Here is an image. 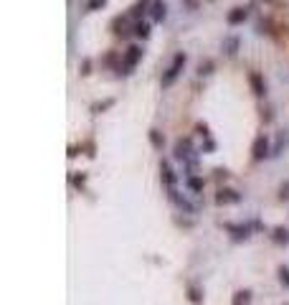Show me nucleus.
Instances as JSON below:
<instances>
[{
	"instance_id": "14",
	"label": "nucleus",
	"mask_w": 289,
	"mask_h": 305,
	"mask_svg": "<svg viewBox=\"0 0 289 305\" xmlns=\"http://www.w3.org/2000/svg\"><path fill=\"white\" fill-rule=\"evenodd\" d=\"M185 188L190 191V193H203V188H206V181H203V176H185Z\"/></svg>"
},
{
	"instance_id": "30",
	"label": "nucleus",
	"mask_w": 289,
	"mask_h": 305,
	"mask_svg": "<svg viewBox=\"0 0 289 305\" xmlns=\"http://www.w3.org/2000/svg\"><path fill=\"white\" fill-rule=\"evenodd\" d=\"M261 120H264L266 125L274 120V110H272V107H261Z\"/></svg>"
},
{
	"instance_id": "8",
	"label": "nucleus",
	"mask_w": 289,
	"mask_h": 305,
	"mask_svg": "<svg viewBox=\"0 0 289 305\" xmlns=\"http://www.w3.org/2000/svg\"><path fill=\"white\" fill-rule=\"evenodd\" d=\"M160 181H163V186L168 191L175 188V183H177V173H175V168L168 160H160Z\"/></svg>"
},
{
	"instance_id": "33",
	"label": "nucleus",
	"mask_w": 289,
	"mask_h": 305,
	"mask_svg": "<svg viewBox=\"0 0 289 305\" xmlns=\"http://www.w3.org/2000/svg\"><path fill=\"white\" fill-rule=\"evenodd\" d=\"M213 173H216V181H226L229 178V170L226 168H216Z\"/></svg>"
},
{
	"instance_id": "22",
	"label": "nucleus",
	"mask_w": 289,
	"mask_h": 305,
	"mask_svg": "<svg viewBox=\"0 0 289 305\" xmlns=\"http://www.w3.org/2000/svg\"><path fill=\"white\" fill-rule=\"evenodd\" d=\"M213 69H216V64H213L211 59H206V61L198 64V76H211V74H213Z\"/></svg>"
},
{
	"instance_id": "31",
	"label": "nucleus",
	"mask_w": 289,
	"mask_h": 305,
	"mask_svg": "<svg viewBox=\"0 0 289 305\" xmlns=\"http://www.w3.org/2000/svg\"><path fill=\"white\" fill-rule=\"evenodd\" d=\"M79 72H81V76H86V74H92V61H89V59H84V61L79 64Z\"/></svg>"
},
{
	"instance_id": "1",
	"label": "nucleus",
	"mask_w": 289,
	"mask_h": 305,
	"mask_svg": "<svg viewBox=\"0 0 289 305\" xmlns=\"http://www.w3.org/2000/svg\"><path fill=\"white\" fill-rule=\"evenodd\" d=\"M145 56V49L140 46V43H132V46H127L122 51V61H119V67H117V76H129L132 69L137 67V64L142 61Z\"/></svg>"
},
{
	"instance_id": "28",
	"label": "nucleus",
	"mask_w": 289,
	"mask_h": 305,
	"mask_svg": "<svg viewBox=\"0 0 289 305\" xmlns=\"http://www.w3.org/2000/svg\"><path fill=\"white\" fill-rule=\"evenodd\" d=\"M104 5H107V0H89V3H86V10L94 13V10H102Z\"/></svg>"
},
{
	"instance_id": "25",
	"label": "nucleus",
	"mask_w": 289,
	"mask_h": 305,
	"mask_svg": "<svg viewBox=\"0 0 289 305\" xmlns=\"http://www.w3.org/2000/svg\"><path fill=\"white\" fill-rule=\"evenodd\" d=\"M256 31H259V33H269V36H272V33H274V31H272V20H269V18H261L259 23H256Z\"/></svg>"
},
{
	"instance_id": "12",
	"label": "nucleus",
	"mask_w": 289,
	"mask_h": 305,
	"mask_svg": "<svg viewBox=\"0 0 289 305\" xmlns=\"http://www.w3.org/2000/svg\"><path fill=\"white\" fill-rule=\"evenodd\" d=\"M246 18H249V8L238 5V8H231V10H229V15H226V23H229V26H241Z\"/></svg>"
},
{
	"instance_id": "18",
	"label": "nucleus",
	"mask_w": 289,
	"mask_h": 305,
	"mask_svg": "<svg viewBox=\"0 0 289 305\" xmlns=\"http://www.w3.org/2000/svg\"><path fill=\"white\" fill-rule=\"evenodd\" d=\"M150 23H147V20H135V36L140 38V41H147L150 38Z\"/></svg>"
},
{
	"instance_id": "27",
	"label": "nucleus",
	"mask_w": 289,
	"mask_h": 305,
	"mask_svg": "<svg viewBox=\"0 0 289 305\" xmlns=\"http://www.w3.org/2000/svg\"><path fill=\"white\" fill-rule=\"evenodd\" d=\"M277 275H279L282 288H287V290H289V267H279V270H277Z\"/></svg>"
},
{
	"instance_id": "4",
	"label": "nucleus",
	"mask_w": 289,
	"mask_h": 305,
	"mask_svg": "<svg viewBox=\"0 0 289 305\" xmlns=\"http://www.w3.org/2000/svg\"><path fill=\"white\" fill-rule=\"evenodd\" d=\"M112 33L117 38H127V36H135V20L129 18V13H119L112 20Z\"/></svg>"
},
{
	"instance_id": "23",
	"label": "nucleus",
	"mask_w": 289,
	"mask_h": 305,
	"mask_svg": "<svg viewBox=\"0 0 289 305\" xmlns=\"http://www.w3.org/2000/svg\"><path fill=\"white\" fill-rule=\"evenodd\" d=\"M109 107H115V99H102V102H94L92 104V112L94 115H102L104 110H109Z\"/></svg>"
},
{
	"instance_id": "19",
	"label": "nucleus",
	"mask_w": 289,
	"mask_h": 305,
	"mask_svg": "<svg viewBox=\"0 0 289 305\" xmlns=\"http://www.w3.org/2000/svg\"><path fill=\"white\" fill-rule=\"evenodd\" d=\"M231 305H251V290H238L231 298Z\"/></svg>"
},
{
	"instance_id": "7",
	"label": "nucleus",
	"mask_w": 289,
	"mask_h": 305,
	"mask_svg": "<svg viewBox=\"0 0 289 305\" xmlns=\"http://www.w3.org/2000/svg\"><path fill=\"white\" fill-rule=\"evenodd\" d=\"M238 201H241V193L233 191V188H218V193H216V204L218 206H233Z\"/></svg>"
},
{
	"instance_id": "16",
	"label": "nucleus",
	"mask_w": 289,
	"mask_h": 305,
	"mask_svg": "<svg viewBox=\"0 0 289 305\" xmlns=\"http://www.w3.org/2000/svg\"><path fill=\"white\" fill-rule=\"evenodd\" d=\"M272 242L279 244V247H287L289 244V229L287 227H274L272 229Z\"/></svg>"
},
{
	"instance_id": "9",
	"label": "nucleus",
	"mask_w": 289,
	"mask_h": 305,
	"mask_svg": "<svg viewBox=\"0 0 289 305\" xmlns=\"http://www.w3.org/2000/svg\"><path fill=\"white\" fill-rule=\"evenodd\" d=\"M168 199H170V201L177 206V211H183V214H195V206H193V204L185 199V196L177 193L175 188H170V191H168Z\"/></svg>"
},
{
	"instance_id": "11",
	"label": "nucleus",
	"mask_w": 289,
	"mask_h": 305,
	"mask_svg": "<svg viewBox=\"0 0 289 305\" xmlns=\"http://www.w3.org/2000/svg\"><path fill=\"white\" fill-rule=\"evenodd\" d=\"M150 18L155 20V23H163V20L168 18V3H165V0H152Z\"/></svg>"
},
{
	"instance_id": "17",
	"label": "nucleus",
	"mask_w": 289,
	"mask_h": 305,
	"mask_svg": "<svg viewBox=\"0 0 289 305\" xmlns=\"http://www.w3.org/2000/svg\"><path fill=\"white\" fill-rule=\"evenodd\" d=\"M147 138H150V145H152L155 150H163V148H165V135L160 133L158 127H152L150 133H147Z\"/></svg>"
},
{
	"instance_id": "6",
	"label": "nucleus",
	"mask_w": 289,
	"mask_h": 305,
	"mask_svg": "<svg viewBox=\"0 0 289 305\" xmlns=\"http://www.w3.org/2000/svg\"><path fill=\"white\" fill-rule=\"evenodd\" d=\"M224 229L231 234L233 242H246V239L251 236V227L249 224H231V222H226Z\"/></svg>"
},
{
	"instance_id": "36",
	"label": "nucleus",
	"mask_w": 289,
	"mask_h": 305,
	"mask_svg": "<svg viewBox=\"0 0 289 305\" xmlns=\"http://www.w3.org/2000/svg\"><path fill=\"white\" fill-rule=\"evenodd\" d=\"M79 150H81V145H71V148H69V158H76Z\"/></svg>"
},
{
	"instance_id": "15",
	"label": "nucleus",
	"mask_w": 289,
	"mask_h": 305,
	"mask_svg": "<svg viewBox=\"0 0 289 305\" xmlns=\"http://www.w3.org/2000/svg\"><path fill=\"white\" fill-rule=\"evenodd\" d=\"M238 46H241L238 36H226V38H224V43H221V49H224V54H226V56H236V54H238Z\"/></svg>"
},
{
	"instance_id": "26",
	"label": "nucleus",
	"mask_w": 289,
	"mask_h": 305,
	"mask_svg": "<svg viewBox=\"0 0 289 305\" xmlns=\"http://www.w3.org/2000/svg\"><path fill=\"white\" fill-rule=\"evenodd\" d=\"M282 152H284V133L277 135V143H274V148H272V155H282Z\"/></svg>"
},
{
	"instance_id": "37",
	"label": "nucleus",
	"mask_w": 289,
	"mask_h": 305,
	"mask_svg": "<svg viewBox=\"0 0 289 305\" xmlns=\"http://www.w3.org/2000/svg\"><path fill=\"white\" fill-rule=\"evenodd\" d=\"M185 5H188V10H195L198 8V0H185Z\"/></svg>"
},
{
	"instance_id": "21",
	"label": "nucleus",
	"mask_w": 289,
	"mask_h": 305,
	"mask_svg": "<svg viewBox=\"0 0 289 305\" xmlns=\"http://www.w3.org/2000/svg\"><path fill=\"white\" fill-rule=\"evenodd\" d=\"M117 61H122V59L117 56V51H107V54H104V59H102V67H107V69H112V67H115V69H117V67H119Z\"/></svg>"
},
{
	"instance_id": "38",
	"label": "nucleus",
	"mask_w": 289,
	"mask_h": 305,
	"mask_svg": "<svg viewBox=\"0 0 289 305\" xmlns=\"http://www.w3.org/2000/svg\"><path fill=\"white\" fill-rule=\"evenodd\" d=\"M266 3H269V0H266Z\"/></svg>"
},
{
	"instance_id": "5",
	"label": "nucleus",
	"mask_w": 289,
	"mask_h": 305,
	"mask_svg": "<svg viewBox=\"0 0 289 305\" xmlns=\"http://www.w3.org/2000/svg\"><path fill=\"white\" fill-rule=\"evenodd\" d=\"M272 155V145H269V135H256V140H254V145H251V158L256 160V163H261V160H266Z\"/></svg>"
},
{
	"instance_id": "13",
	"label": "nucleus",
	"mask_w": 289,
	"mask_h": 305,
	"mask_svg": "<svg viewBox=\"0 0 289 305\" xmlns=\"http://www.w3.org/2000/svg\"><path fill=\"white\" fill-rule=\"evenodd\" d=\"M150 8H152V0H137V3L132 5L127 13H129V18H132V20H142V15H147V13H150Z\"/></svg>"
},
{
	"instance_id": "10",
	"label": "nucleus",
	"mask_w": 289,
	"mask_h": 305,
	"mask_svg": "<svg viewBox=\"0 0 289 305\" xmlns=\"http://www.w3.org/2000/svg\"><path fill=\"white\" fill-rule=\"evenodd\" d=\"M249 84H251V92L261 99V97H266V81H264V76L259 74V72H249Z\"/></svg>"
},
{
	"instance_id": "29",
	"label": "nucleus",
	"mask_w": 289,
	"mask_h": 305,
	"mask_svg": "<svg viewBox=\"0 0 289 305\" xmlns=\"http://www.w3.org/2000/svg\"><path fill=\"white\" fill-rule=\"evenodd\" d=\"M81 150H86V155H89V158H94V155H97V145H94L92 140L81 143Z\"/></svg>"
},
{
	"instance_id": "3",
	"label": "nucleus",
	"mask_w": 289,
	"mask_h": 305,
	"mask_svg": "<svg viewBox=\"0 0 289 305\" xmlns=\"http://www.w3.org/2000/svg\"><path fill=\"white\" fill-rule=\"evenodd\" d=\"M173 158H175V160H180V163H188V160L198 158V150L193 148V140H190V138H180V140H175Z\"/></svg>"
},
{
	"instance_id": "2",
	"label": "nucleus",
	"mask_w": 289,
	"mask_h": 305,
	"mask_svg": "<svg viewBox=\"0 0 289 305\" xmlns=\"http://www.w3.org/2000/svg\"><path fill=\"white\" fill-rule=\"evenodd\" d=\"M185 64H188V54L185 51H177L175 56H173V61H170V67L163 72V76H160V84H163V89H170V86L177 81V76L183 74V69H185Z\"/></svg>"
},
{
	"instance_id": "24",
	"label": "nucleus",
	"mask_w": 289,
	"mask_h": 305,
	"mask_svg": "<svg viewBox=\"0 0 289 305\" xmlns=\"http://www.w3.org/2000/svg\"><path fill=\"white\" fill-rule=\"evenodd\" d=\"M188 300L190 303H201L203 300V290L198 285H188Z\"/></svg>"
},
{
	"instance_id": "35",
	"label": "nucleus",
	"mask_w": 289,
	"mask_h": 305,
	"mask_svg": "<svg viewBox=\"0 0 289 305\" xmlns=\"http://www.w3.org/2000/svg\"><path fill=\"white\" fill-rule=\"evenodd\" d=\"M175 224H177V227H185V229H190V227H193V222H190V219H180V216L175 219Z\"/></svg>"
},
{
	"instance_id": "34",
	"label": "nucleus",
	"mask_w": 289,
	"mask_h": 305,
	"mask_svg": "<svg viewBox=\"0 0 289 305\" xmlns=\"http://www.w3.org/2000/svg\"><path fill=\"white\" fill-rule=\"evenodd\" d=\"M279 199H289V181L282 183V188H279Z\"/></svg>"
},
{
	"instance_id": "32",
	"label": "nucleus",
	"mask_w": 289,
	"mask_h": 305,
	"mask_svg": "<svg viewBox=\"0 0 289 305\" xmlns=\"http://www.w3.org/2000/svg\"><path fill=\"white\" fill-rule=\"evenodd\" d=\"M195 130H198V135H201V138H211L208 125H206V122H198V125H195Z\"/></svg>"
},
{
	"instance_id": "20",
	"label": "nucleus",
	"mask_w": 289,
	"mask_h": 305,
	"mask_svg": "<svg viewBox=\"0 0 289 305\" xmlns=\"http://www.w3.org/2000/svg\"><path fill=\"white\" fill-rule=\"evenodd\" d=\"M69 183H71L74 188H79V191H81V188L86 186V173H81V170H74L71 176H69Z\"/></svg>"
}]
</instances>
